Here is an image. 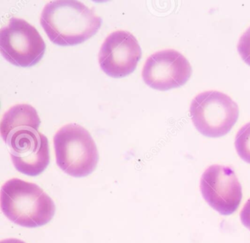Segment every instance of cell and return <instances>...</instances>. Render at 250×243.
I'll return each mask as SVG.
<instances>
[{
  "label": "cell",
  "mask_w": 250,
  "mask_h": 243,
  "mask_svg": "<svg viewBox=\"0 0 250 243\" xmlns=\"http://www.w3.org/2000/svg\"><path fill=\"white\" fill-rule=\"evenodd\" d=\"M41 24L51 42L59 46L80 44L102 27V18L76 0H57L45 5Z\"/></svg>",
  "instance_id": "1"
},
{
  "label": "cell",
  "mask_w": 250,
  "mask_h": 243,
  "mask_svg": "<svg viewBox=\"0 0 250 243\" xmlns=\"http://www.w3.org/2000/svg\"><path fill=\"white\" fill-rule=\"evenodd\" d=\"M1 208L5 216L20 226L35 228L53 218L52 199L34 183L20 178L8 180L1 188Z\"/></svg>",
  "instance_id": "2"
},
{
  "label": "cell",
  "mask_w": 250,
  "mask_h": 243,
  "mask_svg": "<svg viewBox=\"0 0 250 243\" xmlns=\"http://www.w3.org/2000/svg\"><path fill=\"white\" fill-rule=\"evenodd\" d=\"M55 156L59 168L74 177H87L96 169L99 153L88 131L77 124L60 129L54 137Z\"/></svg>",
  "instance_id": "3"
},
{
  "label": "cell",
  "mask_w": 250,
  "mask_h": 243,
  "mask_svg": "<svg viewBox=\"0 0 250 243\" xmlns=\"http://www.w3.org/2000/svg\"><path fill=\"white\" fill-rule=\"evenodd\" d=\"M239 108L226 93L205 90L193 98L190 116L197 130L209 137L227 134L238 120Z\"/></svg>",
  "instance_id": "4"
},
{
  "label": "cell",
  "mask_w": 250,
  "mask_h": 243,
  "mask_svg": "<svg viewBox=\"0 0 250 243\" xmlns=\"http://www.w3.org/2000/svg\"><path fill=\"white\" fill-rule=\"evenodd\" d=\"M0 49L13 65L33 66L43 58L46 44L36 27L22 19L12 17L0 31Z\"/></svg>",
  "instance_id": "5"
},
{
  "label": "cell",
  "mask_w": 250,
  "mask_h": 243,
  "mask_svg": "<svg viewBox=\"0 0 250 243\" xmlns=\"http://www.w3.org/2000/svg\"><path fill=\"white\" fill-rule=\"evenodd\" d=\"M200 190L206 201L222 215L235 212L242 199L241 184L232 168L212 165L201 177Z\"/></svg>",
  "instance_id": "6"
},
{
  "label": "cell",
  "mask_w": 250,
  "mask_h": 243,
  "mask_svg": "<svg viewBox=\"0 0 250 243\" xmlns=\"http://www.w3.org/2000/svg\"><path fill=\"white\" fill-rule=\"evenodd\" d=\"M191 64L187 58L173 49L152 54L143 67L145 83L156 90H167L185 84L191 77Z\"/></svg>",
  "instance_id": "7"
},
{
  "label": "cell",
  "mask_w": 250,
  "mask_h": 243,
  "mask_svg": "<svg viewBox=\"0 0 250 243\" xmlns=\"http://www.w3.org/2000/svg\"><path fill=\"white\" fill-rule=\"evenodd\" d=\"M5 143L14 167L21 174L38 176L49 165V141L39 130L28 129L17 132Z\"/></svg>",
  "instance_id": "8"
},
{
  "label": "cell",
  "mask_w": 250,
  "mask_h": 243,
  "mask_svg": "<svg viewBox=\"0 0 250 243\" xmlns=\"http://www.w3.org/2000/svg\"><path fill=\"white\" fill-rule=\"evenodd\" d=\"M142 49L131 33L118 30L105 39L101 48L99 62L104 72L113 78H122L137 68Z\"/></svg>",
  "instance_id": "9"
},
{
  "label": "cell",
  "mask_w": 250,
  "mask_h": 243,
  "mask_svg": "<svg viewBox=\"0 0 250 243\" xmlns=\"http://www.w3.org/2000/svg\"><path fill=\"white\" fill-rule=\"evenodd\" d=\"M41 120L37 111L31 105L21 104L10 108L2 117L0 133L4 141L14 133L24 130H39Z\"/></svg>",
  "instance_id": "10"
},
{
  "label": "cell",
  "mask_w": 250,
  "mask_h": 243,
  "mask_svg": "<svg viewBox=\"0 0 250 243\" xmlns=\"http://www.w3.org/2000/svg\"><path fill=\"white\" fill-rule=\"evenodd\" d=\"M235 146L241 159L250 163V121L238 130L235 136Z\"/></svg>",
  "instance_id": "11"
},
{
  "label": "cell",
  "mask_w": 250,
  "mask_h": 243,
  "mask_svg": "<svg viewBox=\"0 0 250 243\" xmlns=\"http://www.w3.org/2000/svg\"><path fill=\"white\" fill-rule=\"evenodd\" d=\"M238 50L243 60L250 66V27L240 37L238 43Z\"/></svg>",
  "instance_id": "12"
},
{
  "label": "cell",
  "mask_w": 250,
  "mask_h": 243,
  "mask_svg": "<svg viewBox=\"0 0 250 243\" xmlns=\"http://www.w3.org/2000/svg\"><path fill=\"white\" fill-rule=\"evenodd\" d=\"M241 222L250 231V199L247 200L240 213Z\"/></svg>",
  "instance_id": "13"
},
{
  "label": "cell",
  "mask_w": 250,
  "mask_h": 243,
  "mask_svg": "<svg viewBox=\"0 0 250 243\" xmlns=\"http://www.w3.org/2000/svg\"><path fill=\"white\" fill-rule=\"evenodd\" d=\"M0 243H24V241H21V240H18V239L10 238V239H6V240H2V241L0 242Z\"/></svg>",
  "instance_id": "14"
}]
</instances>
